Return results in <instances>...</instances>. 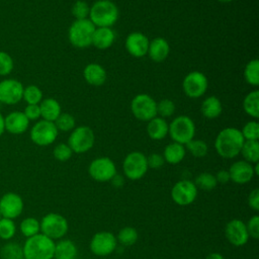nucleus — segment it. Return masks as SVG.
Segmentation results:
<instances>
[{"mask_svg":"<svg viewBox=\"0 0 259 259\" xmlns=\"http://www.w3.org/2000/svg\"><path fill=\"white\" fill-rule=\"evenodd\" d=\"M111 184L116 187V188H119V187H122L123 184H124V178L120 175H118L117 173L112 177V179L110 180Z\"/></svg>","mask_w":259,"mask_h":259,"instance_id":"3c124183","label":"nucleus"},{"mask_svg":"<svg viewBox=\"0 0 259 259\" xmlns=\"http://www.w3.org/2000/svg\"><path fill=\"white\" fill-rule=\"evenodd\" d=\"M147 163H148V167L152 168V169H159L161 168L164 163L165 160L163 158V156L161 154L158 153H152L147 157Z\"/></svg>","mask_w":259,"mask_h":259,"instance_id":"49530a36","label":"nucleus"},{"mask_svg":"<svg viewBox=\"0 0 259 259\" xmlns=\"http://www.w3.org/2000/svg\"><path fill=\"white\" fill-rule=\"evenodd\" d=\"M58 131L62 132H70L74 130L76 126L75 118L70 113H61L58 118L54 121Z\"/></svg>","mask_w":259,"mask_h":259,"instance_id":"58836bf2","label":"nucleus"},{"mask_svg":"<svg viewBox=\"0 0 259 259\" xmlns=\"http://www.w3.org/2000/svg\"><path fill=\"white\" fill-rule=\"evenodd\" d=\"M5 131L12 135H20L27 131L29 120L21 111H12L4 117Z\"/></svg>","mask_w":259,"mask_h":259,"instance_id":"aec40b11","label":"nucleus"},{"mask_svg":"<svg viewBox=\"0 0 259 259\" xmlns=\"http://www.w3.org/2000/svg\"><path fill=\"white\" fill-rule=\"evenodd\" d=\"M147 156L138 151L128 153L122 162L123 174L130 180H139L143 178L148 171Z\"/></svg>","mask_w":259,"mask_h":259,"instance_id":"0eeeda50","label":"nucleus"},{"mask_svg":"<svg viewBox=\"0 0 259 259\" xmlns=\"http://www.w3.org/2000/svg\"><path fill=\"white\" fill-rule=\"evenodd\" d=\"M205 259H225L224 256L218 252H212V253H209Z\"/></svg>","mask_w":259,"mask_h":259,"instance_id":"603ef678","label":"nucleus"},{"mask_svg":"<svg viewBox=\"0 0 259 259\" xmlns=\"http://www.w3.org/2000/svg\"><path fill=\"white\" fill-rule=\"evenodd\" d=\"M240 131L245 141H258L259 139V123L257 120L246 122Z\"/></svg>","mask_w":259,"mask_h":259,"instance_id":"ea45409f","label":"nucleus"},{"mask_svg":"<svg viewBox=\"0 0 259 259\" xmlns=\"http://www.w3.org/2000/svg\"><path fill=\"white\" fill-rule=\"evenodd\" d=\"M58 133L59 131L54 122L40 119L32 125L30 130V140L37 146L46 147L56 141Z\"/></svg>","mask_w":259,"mask_h":259,"instance_id":"9d476101","label":"nucleus"},{"mask_svg":"<svg viewBox=\"0 0 259 259\" xmlns=\"http://www.w3.org/2000/svg\"><path fill=\"white\" fill-rule=\"evenodd\" d=\"M218 1L221 2V3H230V2H232L234 0H218Z\"/></svg>","mask_w":259,"mask_h":259,"instance_id":"5fc2aeb1","label":"nucleus"},{"mask_svg":"<svg viewBox=\"0 0 259 259\" xmlns=\"http://www.w3.org/2000/svg\"><path fill=\"white\" fill-rule=\"evenodd\" d=\"M198 189L193 181L190 180H180L176 182L171 189L172 200L181 206H186L194 202L197 197Z\"/></svg>","mask_w":259,"mask_h":259,"instance_id":"4468645a","label":"nucleus"},{"mask_svg":"<svg viewBox=\"0 0 259 259\" xmlns=\"http://www.w3.org/2000/svg\"><path fill=\"white\" fill-rule=\"evenodd\" d=\"M14 67L11 56L3 51H0V76L9 75Z\"/></svg>","mask_w":259,"mask_h":259,"instance_id":"c03bdc74","label":"nucleus"},{"mask_svg":"<svg viewBox=\"0 0 259 259\" xmlns=\"http://www.w3.org/2000/svg\"><path fill=\"white\" fill-rule=\"evenodd\" d=\"M53 155L56 160H58L60 162H66L72 157L73 151L71 150V148L69 147L68 144L60 143L54 148Z\"/></svg>","mask_w":259,"mask_h":259,"instance_id":"37998d69","label":"nucleus"},{"mask_svg":"<svg viewBox=\"0 0 259 259\" xmlns=\"http://www.w3.org/2000/svg\"><path fill=\"white\" fill-rule=\"evenodd\" d=\"M244 142L240 130L226 127L218 134L214 140V149L222 158L233 159L240 155Z\"/></svg>","mask_w":259,"mask_h":259,"instance_id":"f257e3e1","label":"nucleus"},{"mask_svg":"<svg viewBox=\"0 0 259 259\" xmlns=\"http://www.w3.org/2000/svg\"><path fill=\"white\" fill-rule=\"evenodd\" d=\"M146 130H147L148 136L152 140L159 141L164 139L168 135L169 123L166 121L165 118H162L160 116H155L154 118L148 121Z\"/></svg>","mask_w":259,"mask_h":259,"instance_id":"b1692460","label":"nucleus"},{"mask_svg":"<svg viewBox=\"0 0 259 259\" xmlns=\"http://www.w3.org/2000/svg\"><path fill=\"white\" fill-rule=\"evenodd\" d=\"M170 53V46L168 41L161 37H155L149 42V48H148V56L150 59L155 62V63H161L165 61Z\"/></svg>","mask_w":259,"mask_h":259,"instance_id":"412c9836","label":"nucleus"},{"mask_svg":"<svg viewBox=\"0 0 259 259\" xmlns=\"http://www.w3.org/2000/svg\"><path fill=\"white\" fill-rule=\"evenodd\" d=\"M16 233V225L13 220L3 218L0 220V239L4 241L11 240Z\"/></svg>","mask_w":259,"mask_h":259,"instance_id":"4c0bfd02","label":"nucleus"},{"mask_svg":"<svg viewBox=\"0 0 259 259\" xmlns=\"http://www.w3.org/2000/svg\"><path fill=\"white\" fill-rule=\"evenodd\" d=\"M22 99L27 104H39L42 100V91L36 85H28L23 88Z\"/></svg>","mask_w":259,"mask_h":259,"instance_id":"c9c22d12","label":"nucleus"},{"mask_svg":"<svg viewBox=\"0 0 259 259\" xmlns=\"http://www.w3.org/2000/svg\"><path fill=\"white\" fill-rule=\"evenodd\" d=\"M94 24L88 19H75L68 30V37L73 47L85 49L92 45V37L95 30Z\"/></svg>","mask_w":259,"mask_h":259,"instance_id":"20e7f679","label":"nucleus"},{"mask_svg":"<svg viewBox=\"0 0 259 259\" xmlns=\"http://www.w3.org/2000/svg\"><path fill=\"white\" fill-rule=\"evenodd\" d=\"M24 115L27 119L30 120H37L40 117V109L38 104H27L23 111Z\"/></svg>","mask_w":259,"mask_h":259,"instance_id":"de8ad7c7","label":"nucleus"},{"mask_svg":"<svg viewBox=\"0 0 259 259\" xmlns=\"http://www.w3.org/2000/svg\"><path fill=\"white\" fill-rule=\"evenodd\" d=\"M131 110L137 119L149 121L157 116V102L149 94L141 93L133 98Z\"/></svg>","mask_w":259,"mask_h":259,"instance_id":"1a4fd4ad","label":"nucleus"},{"mask_svg":"<svg viewBox=\"0 0 259 259\" xmlns=\"http://www.w3.org/2000/svg\"><path fill=\"white\" fill-rule=\"evenodd\" d=\"M168 135L173 142L185 146L189 141L194 139V121L187 115H179L170 122Z\"/></svg>","mask_w":259,"mask_h":259,"instance_id":"423d86ee","label":"nucleus"},{"mask_svg":"<svg viewBox=\"0 0 259 259\" xmlns=\"http://www.w3.org/2000/svg\"><path fill=\"white\" fill-rule=\"evenodd\" d=\"M88 173L91 178L98 182H107L117 173L114 162L108 157H99L94 159L89 167Z\"/></svg>","mask_w":259,"mask_h":259,"instance_id":"f8f14e48","label":"nucleus"},{"mask_svg":"<svg viewBox=\"0 0 259 259\" xmlns=\"http://www.w3.org/2000/svg\"><path fill=\"white\" fill-rule=\"evenodd\" d=\"M88 19L95 27H111L118 19V8L111 0H97L90 6Z\"/></svg>","mask_w":259,"mask_h":259,"instance_id":"7ed1b4c3","label":"nucleus"},{"mask_svg":"<svg viewBox=\"0 0 259 259\" xmlns=\"http://www.w3.org/2000/svg\"><path fill=\"white\" fill-rule=\"evenodd\" d=\"M247 202L250 208H252L255 211L259 210V189L258 188H255L249 193Z\"/></svg>","mask_w":259,"mask_h":259,"instance_id":"09e8293b","label":"nucleus"},{"mask_svg":"<svg viewBox=\"0 0 259 259\" xmlns=\"http://www.w3.org/2000/svg\"><path fill=\"white\" fill-rule=\"evenodd\" d=\"M115 40V33L111 27H96L92 37V46L99 50L110 48Z\"/></svg>","mask_w":259,"mask_h":259,"instance_id":"5701e85b","label":"nucleus"},{"mask_svg":"<svg viewBox=\"0 0 259 259\" xmlns=\"http://www.w3.org/2000/svg\"><path fill=\"white\" fill-rule=\"evenodd\" d=\"M208 81L206 76L199 71L188 73L182 81V89L189 98H199L207 90Z\"/></svg>","mask_w":259,"mask_h":259,"instance_id":"ddd939ff","label":"nucleus"},{"mask_svg":"<svg viewBox=\"0 0 259 259\" xmlns=\"http://www.w3.org/2000/svg\"><path fill=\"white\" fill-rule=\"evenodd\" d=\"M185 154H186V149L184 145L172 142L165 147L162 156L165 162L171 165H175L180 163L184 159Z\"/></svg>","mask_w":259,"mask_h":259,"instance_id":"bb28decb","label":"nucleus"},{"mask_svg":"<svg viewBox=\"0 0 259 259\" xmlns=\"http://www.w3.org/2000/svg\"><path fill=\"white\" fill-rule=\"evenodd\" d=\"M40 233L52 240H60L68 233L69 224L67 219L57 212H49L39 222Z\"/></svg>","mask_w":259,"mask_h":259,"instance_id":"39448f33","label":"nucleus"},{"mask_svg":"<svg viewBox=\"0 0 259 259\" xmlns=\"http://www.w3.org/2000/svg\"><path fill=\"white\" fill-rule=\"evenodd\" d=\"M240 154L243 156L244 160L255 164L259 161V143L258 141H245Z\"/></svg>","mask_w":259,"mask_h":259,"instance_id":"c756f323","label":"nucleus"},{"mask_svg":"<svg viewBox=\"0 0 259 259\" xmlns=\"http://www.w3.org/2000/svg\"><path fill=\"white\" fill-rule=\"evenodd\" d=\"M23 207V199L16 192H6L0 197V211L3 218L14 220L22 213Z\"/></svg>","mask_w":259,"mask_h":259,"instance_id":"dca6fc26","label":"nucleus"},{"mask_svg":"<svg viewBox=\"0 0 259 259\" xmlns=\"http://www.w3.org/2000/svg\"><path fill=\"white\" fill-rule=\"evenodd\" d=\"M85 81L91 86H101L106 81L105 69L96 63L88 64L83 70Z\"/></svg>","mask_w":259,"mask_h":259,"instance_id":"4be33fe9","label":"nucleus"},{"mask_svg":"<svg viewBox=\"0 0 259 259\" xmlns=\"http://www.w3.org/2000/svg\"><path fill=\"white\" fill-rule=\"evenodd\" d=\"M246 228L249 234V237L253 239H258L259 238V215L254 214L252 215L248 223L246 224Z\"/></svg>","mask_w":259,"mask_h":259,"instance_id":"a18cd8bd","label":"nucleus"},{"mask_svg":"<svg viewBox=\"0 0 259 259\" xmlns=\"http://www.w3.org/2000/svg\"><path fill=\"white\" fill-rule=\"evenodd\" d=\"M22 250L24 259H54L55 241L38 233L25 240Z\"/></svg>","mask_w":259,"mask_h":259,"instance_id":"f03ea898","label":"nucleus"},{"mask_svg":"<svg viewBox=\"0 0 259 259\" xmlns=\"http://www.w3.org/2000/svg\"><path fill=\"white\" fill-rule=\"evenodd\" d=\"M23 85L16 79H4L0 81V102L1 104L14 105L22 99Z\"/></svg>","mask_w":259,"mask_h":259,"instance_id":"2eb2a0df","label":"nucleus"},{"mask_svg":"<svg viewBox=\"0 0 259 259\" xmlns=\"http://www.w3.org/2000/svg\"><path fill=\"white\" fill-rule=\"evenodd\" d=\"M194 184L197 187V189L200 188V189L208 191V190H212L217 187L218 181L213 174L208 173V172H203L196 176V178L194 180Z\"/></svg>","mask_w":259,"mask_h":259,"instance_id":"f704fd0d","label":"nucleus"},{"mask_svg":"<svg viewBox=\"0 0 259 259\" xmlns=\"http://www.w3.org/2000/svg\"><path fill=\"white\" fill-rule=\"evenodd\" d=\"M0 256L2 259H23V250L16 242H8L0 249Z\"/></svg>","mask_w":259,"mask_h":259,"instance_id":"2f4dec72","label":"nucleus"},{"mask_svg":"<svg viewBox=\"0 0 259 259\" xmlns=\"http://www.w3.org/2000/svg\"><path fill=\"white\" fill-rule=\"evenodd\" d=\"M228 171L230 174V180L237 184L248 183L255 176L253 164L245 160L236 161L230 166Z\"/></svg>","mask_w":259,"mask_h":259,"instance_id":"6ab92c4d","label":"nucleus"},{"mask_svg":"<svg viewBox=\"0 0 259 259\" xmlns=\"http://www.w3.org/2000/svg\"><path fill=\"white\" fill-rule=\"evenodd\" d=\"M139 238L138 231L133 227H124L116 235V240L123 246L134 245Z\"/></svg>","mask_w":259,"mask_h":259,"instance_id":"72a5a7b5","label":"nucleus"},{"mask_svg":"<svg viewBox=\"0 0 259 259\" xmlns=\"http://www.w3.org/2000/svg\"><path fill=\"white\" fill-rule=\"evenodd\" d=\"M201 113L204 117L208 119H214L219 117L223 111V105L221 100L217 96H208L206 97L200 107Z\"/></svg>","mask_w":259,"mask_h":259,"instance_id":"cd10ccee","label":"nucleus"},{"mask_svg":"<svg viewBox=\"0 0 259 259\" xmlns=\"http://www.w3.org/2000/svg\"><path fill=\"white\" fill-rule=\"evenodd\" d=\"M90 6L87 2L83 0L76 1L71 9L72 15L75 17V19H86L89 16Z\"/></svg>","mask_w":259,"mask_h":259,"instance_id":"79ce46f5","label":"nucleus"},{"mask_svg":"<svg viewBox=\"0 0 259 259\" xmlns=\"http://www.w3.org/2000/svg\"><path fill=\"white\" fill-rule=\"evenodd\" d=\"M243 109L251 117L257 119L259 117V91L253 90L249 92L243 100Z\"/></svg>","mask_w":259,"mask_h":259,"instance_id":"c85d7f7f","label":"nucleus"},{"mask_svg":"<svg viewBox=\"0 0 259 259\" xmlns=\"http://www.w3.org/2000/svg\"><path fill=\"white\" fill-rule=\"evenodd\" d=\"M175 103L168 98H164L157 102V116L162 118L170 117L175 112Z\"/></svg>","mask_w":259,"mask_h":259,"instance_id":"a19ab883","label":"nucleus"},{"mask_svg":"<svg viewBox=\"0 0 259 259\" xmlns=\"http://www.w3.org/2000/svg\"><path fill=\"white\" fill-rule=\"evenodd\" d=\"M78 254L75 243L69 239H60L55 243L54 259H76Z\"/></svg>","mask_w":259,"mask_h":259,"instance_id":"a878e982","label":"nucleus"},{"mask_svg":"<svg viewBox=\"0 0 259 259\" xmlns=\"http://www.w3.org/2000/svg\"><path fill=\"white\" fill-rule=\"evenodd\" d=\"M214 176H215V179H217L218 183L225 184V183H228L229 181H231V180H230L229 171H228V170H225V169H222V170L218 171Z\"/></svg>","mask_w":259,"mask_h":259,"instance_id":"8fccbe9b","label":"nucleus"},{"mask_svg":"<svg viewBox=\"0 0 259 259\" xmlns=\"http://www.w3.org/2000/svg\"><path fill=\"white\" fill-rule=\"evenodd\" d=\"M1 219H3V215H2V213H1V211H0V220Z\"/></svg>","mask_w":259,"mask_h":259,"instance_id":"6e6d98bb","label":"nucleus"},{"mask_svg":"<svg viewBox=\"0 0 259 259\" xmlns=\"http://www.w3.org/2000/svg\"><path fill=\"white\" fill-rule=\"evenodd\" d=\"M117 246L116 237L108 231L97 232L89 243L90 251L99 257H105L114 252Z\"/></svg>","mask_w":259,"mask_h":259,"instance_id":"9b49d317","label":"nucleus"},{"mask_svg":"<svg viewBox=\"0 0 259 259\" xmlns=\"http://www.w3.org/2000/svg\"><path fill=\"white\" fill-rule=\"evenodd\" d=\"M5 132V125H4V117L3 115L0 113V137L4 134Z\"/></svg>","mask_w":259,"mask_h":259,"instance_id":"864d4df0","label":"nucleus"},{"mask_svg":"<svg viewBox=\"0 0 259 259\" xmlns=\"http://www.w3.org/2000/svg\"><path fill=\"white\" fill-rule=\"evenodd\" d=\"M95 142V136L93 131L87 125H80L72 130L68 145L76 154H83L92 149Z\"/></svg>","mask_w":259,"mask_h":259,"instance_id":"6e6552de","label":"nucleus"},{"mask_svg":"<svg viewBox=\"0 0 259 259\" xmlns=\"http://www.w3.org/2000/svg\"><path fill=\"white\" fill-rule=\"evenodd\" d=\"M244 78L246 82L254 87L259 85V61L253 59L249 61L244 69Z\"/></svg>","mask_w":259,"mask_h":259,"instance_id":"7c9ffc66","label":"nucleus"},{"mask_svg":"<svg viewBox=\"0 0 259 259\" xmlns=\"http://www.w3.org/2000/svg\"><path fill=\"white\" fill-rule=\"evenodd\" d=\"M23 259H24V258H23Z\"/></svg>","mask_w":259,"mask_h":259,"instance_id":"13d9d810","label":"nucleus"},{"mask_svg":"<svg viewBox=\"0 0 259 259\" xmlns=\"http://www.w3.org/2000/svg\"><path fill=\"white\" fill-rule=\"evenodd\" d=\"M20 232L27 239L40 233L39 221L33 217L25 218L20 223Z\"/></svg>","mask_w":259,"mask_h":259,"instance_id":"473e14b6","label":"nucleus"},{"mask_svg":"<svg viewBox=\"0 0 259 259\" xmlns=\"http://www.w3.org/2000/svg\"><path fill=\"white\" fill-rule=\"evenodd\" d=\"M149 42V38L144 33L134 31L127 34L124 41V47L131 56L135 58H142L148 54Z\"/></svg>","mask_w":259,"mask_h":259,"instance_id":"a211bd4d","label":"nucleus"},{"mask_svg":"<svg viewBox=\"0 0 259 259\" xmlns=\"http://www.w3.org/2000/svg\"><path fill=\"white\" fill-rule=\"evenodd\" d=\"M185 149L195 158H202L207 154V144L198 139H192L185 145Z\"/></svg>","mask_w":259,"mask_h":259,"instance_id":"e433bc0d","label":"nucleus"},{"mask_svg":"<svg viewBox=\"0 0 259 259\" xmlns=\"http://www.w3.org/2000/svg\"><path fill=\"white\" fill-rule=\"evenodd\" d=\"M0 106H1V102H0Z\"/></svg>","mask_w":259,"mask_h":259,"instance_id":"4d7b16f0","label":"nucleus"},{"mask_svg":"<svg viewBox=\"0 0 259 259\" xmlns=\"http://www.w3.org/2000/svg\"><path fill=\"white\" fill-rule=\"evenodd\" d=\"M225 236L227 240L236 247L244 246L250 238L246 224L239 219H233L226 225Z\"/></svg>","mask_w":259,"mask_h":259,"instance_id":"f3484780","label":"nucleus"},{"mask_svg":"<svg viewBox=\"0 0 259 259\" xmlns=\"http://www.w3.org/2000/svg\"><path fill=\"white\" fill-rule=\"evenodd\" d=\"M40 117L45 120L54 122L62 113V108L59 101L55 98H46L40 101Z\"/></svg>","mask_w":259,"mask_h":259,"instance_id":"393cba45","label":"nucleus"}]
</instances>
